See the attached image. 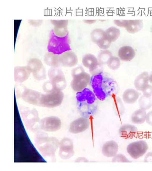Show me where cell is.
Wrapping results in <instances>:
<instances>
[{
	"label": "cell",
	"instance_id": "obj_27",
	"mask_svg": "<svg viewBox=\"0 0 152 171\" xmlns=\"http://www.w3.org/2000/svg\"><path fill=\"white\" fill-rule=\"evenodd\" d=\"M114 97L113 102V107L114 110L117 116H121L124 113V106L120 98L115 96Z\"/></svg>",
	"mask_w": 152,
	"mask_h": 171
},
{
	"label": "cell",
	"instance_id": "obj_23",
	"mask_svg": "<svg viewBox=\"0 0 152 171\" xmlns=\"http://www.w3.org/2000/svg\"><path fill=\"white\" fill-rule=\"evenodd\" d=\"M142 27V20H128L125 28L129 32L134 33L140 30Z\"/></svg>",
	"mask_w": 152,
	"mask_h": 171
},
{
	"label": "cell",
	"instance_id": "obj_1",
	"mask_svg": "<svg viewBox=\"0 0 152 171\" xmlns=\"http://www.w3.org/2000/svg\"><path fill=\"white\" fill-rule=\"evenodd\" d=\"M90 84L94 94L100 101L115 97L119 90L115 80L110 74L104 71L91 76Z\"/></svg>",
	"mask_w": 152,
	"mask_h": 171
},
{
	"label": "cell",
	"instance_id": "obj_42",
	"mask_svg": "<svg viewBox=\"0 0 152 171\" xmlns=\"http://www.w3.org/2000/svg\"><path fill=\"white\" fill-rule=\"evenodd\" d=\"M75 162L76 163H87L89 162V161L87 158L85 157H79L76 159Z\"/></svg>",
	"mask_w": 152,
	"mask_h": 171
},
{
	"label": "cell",
	"instance_id": "obj_3",
	"mask_svg": "<svg viewBox=\"0 0 152 171\" xmlns=\"http://www.w3.org/2000/svg\"><path fill=\"white\" fill-rule=\"evenodd\" d=\"M76 99L79 109L84 115L92 114L95 111L98 99L90 89L86 88L77 92Z\"/></svg>",
	"mask_w": 152,
	"mask_h": 171
},
{
	"label": "cell",
	"instance_id": "obj_20",
	"mask_svg": "<svg viewBox=\"0 0 152 171\" xmlns=\"http://www.w3.org/2000/svg\"><path fill=\"white\" fill-rule=\"evenodd\" d=\"M149 74L146 71L138 75L135 79L134 84L137 90L142 91L148 83Z\"/></svg>",
	"mask_w": 152,
	"mask_h": 171
},
{
	"label": "cell",
	"instance_id": "obj_13",
	"mask_svg": "<svg viewBox=\"0 0 152 171\" xmlns=\"http://www.w3.org/2000/svg\"><path fill=\"white\" fill-rule=\"evenodd\" d=\"M59 61L60 66L70 68L77 65L78 59L75 53L70 50L59 55Z\"/></svg>",
	"mask_w": 152,
	"mask_h": 171
},
{
	"label": "cell",
	"instance_id": "obj_11",
	"mask_svg": "<svg viewBox=\"0 0 152 171\" xmlns=\"http://www.w3.org/2000/svg\"><path fill=\"white\" fill-rule=\"evenodd\" d=\"M75 154L72 140L68 137H65L60 142L58 155L64 160L69 159Z\"/></svg>",
	"mask_w": 152,
	"mask_h": 171
},
{
	"label": "cell",
	"instance_id": "obj_2",
	"mask_svg": "<svg viewBox=\"0 0 152 171\" xmlns=\"http://www.w3.org/2000/svg\"><path fill=\"white\" fill-rule=\"evenodd\" d=\"M34 142L35 145L43 157L50 159L52 162L56 161L55 152L60 143L56 138L49 137L46 133L38 131L35 135Z\"/></svg>",
	"mask_w": 152,
	"mask_h": 171
},
{
	"label": "cell",
	"instance_id": "obj_12",
	"mask_svg": "<svg viewBox=\"0 0 152 171\" xmlns=\"http://www.w3.org/2000/svg\"><path fill=\"white\" fill-rule=\"evenodd\" d=\"M90 124L89 120L86 117L82 116L78 118L70 123L69 131L75 134L83 132L88 128Z\"/></svg>",
	"mask_w": 152,
	"mask_h": 171
},
{
	"label": "cell",
	"instance_id": "obj_45",
	"mask_svg": "<svg viewBox=\"0 0 152 171\" xmlns=\"http://www.w3.org/2000/svg\"></svg>",
	"mask_w": 152,
	"mask_h": 171
},
{
	"label": "cell",
	"instance_id": "obj_26",
	"mask_svg": "<svg viewBox=\"0 0 152 171\" xmlns=\"http://www.w3.org/2000/svg\"><path fill=\"white\" fill-rule=\"evenodd\" d=\"M26 66L32 74L39 72L43 68L41 61L37 58L30 59Z\"/></svg>",
	"mask_w": 152,
	"mask_h": 171
},
{
	"label": "cell",
	"instance_id": "obj_15",
	"mask_svg": "<svg viewBox=\"0 0 152 171\" xmlns=\"http://www.w3.org/2000/svg\"><path fill=\"white\" fill-rule=\"evenodd\" d=\"M118 145L114 140H109L105 142L102 147V153L104 156L113 158L117 154L118 151Z\"/></svg>",
	"mask_w": 152,
	"mask_h": 171
},
{
	"label": "cell",
	"instance_id": "obj_28",
	"mask_svg": "<svg viewBox=\"0 0 152 171\" xmlns=\"http://www.w3.org/2000/svg\"><path fill=\"white\" fill-rule=\"evenodd\" d=\"M107 38L112 42L115 41L118 38L120 35V31L117 27H111L105 31Z\"/></svg>",
	"mask_w": 152,
	"mask_h": 171
},
{
	"label": "cell",
	"instance_id": "obj_39",
	"mask_svg": "<svg viewBox=\"0 0 152 171\" xmlns=\"http://www.w3.org/2000/svg\"><path fill=\"white\" fill-rule=\"evenodd\" d=\"M128 20H114V23L117 26L125 28Z\"/></svg>",
	"mask_w": 152,
	"mask_h": 171
},
{
	"label": "cell",
	"instance_id": "obj_22",
	"mask_svg": "<svg viewBox=\"0 0 152 171\" xmlns=\"http://www.w3.org/2000/svg\"><path fill=\"white\" fill-rule=\"evenodd\" d=\"M139 94V92L134 89H128L123 93V100L126 103L132 104L137 101Z\"/></svg>",
	"mask_w": 152,
	"mask_h": 171
},
{
	"label": "cell",
	"instance_id": "obj_24",
	"mask_svg": "<svg viewBox=\"0 0 152 171\" xmlns=\"http://www.w3.org/2000/svg\"><path fill=\"white\" fill-rule=\"evenodd\" d=\"M146 113L145 110L140 109L134 112L131 117L132 122L136 124H141L146 120Z\"/></svg>",
	"mask_w": 152,
	"mask_h": 171
},
{
	"label": "cell",
	"instance_id": "obj_17",
	"mask_svg": "<svg viewBox=\"0 0 152 171\" xmlns=\"http://www.w3.org/2000/svg\"><path fill=\"white\" fill-rule=\"evenodd\" d=\"M137 131V128L135 126L128 124L122 125L118 130L120 136L123 138L127 139H132Z\"/></svg>",
	"mask_w": 152,
	"mask_h": 171
},
{
	"label": "cell",
	"instance_id": "obj_33",
	"mask_svg": "<svg viewBox=\"0 0 152 171\" xmlns=\"http://www.w3.org/2000/svg\"><path fill=\"white\" fill-rule=\"evenodd\" d=\"M112 42L106 36L98 41L96 44L101 49H107L110 46Z\"/></svg>",
	"mask_w": 152,
	"mask_h": 171
},
{
	"label": "cell",
	"instance_id": "obj_7",
	"mask_svg": "<svg viewBox=\"0 0 152 171\" xmlns=\"http://www.w3.org/2000/svg\"><path fill=\"white\" fill-rule=\"evenodd\" d=\"M48 76L54 91H62L66 87V81L64 75L58 68H52L48 72Z\"/></svg>",
	"mask_w": 152,
	"mask_h": 171
},
{
	"label": "cell",
	"instance_id": "obj_18",
	"mask_svg": "<svg viewBox=\"0 0 152 171\" xmlns=\"http://www.w3.org/2000/svg\"><path fill=\"white\" fill-rule=\"evenodd\" d=\"M31 72L27 66H17L14 69V80L19 83H22L29 78Z\"/></svg>",
	"mask_w": 152,
	"mask_h": 171
},
{
	"label": "cell",
	"instance_id": "obj_43",
	"mask_svg": "<svg viewBox=\"0 0 152 171\" xmlns=\"http://www.w3.org/2000/svg\"><path fill=\"white\" fill-rule=\"evenodd\" d=\"M83 21L85 23H87L88 24H92L94 23L96 21V20H83Z\"/></svg>",
	"mask_w": 152,
	"mask_h": 171
},
{
	"label": "cell",
	"instance_id": "obj_41",
	"mask_svg": "<svg viewBox=\"0 0 152 171\" xmlns=\"http://www.w3.org/2000/svg\"><path fill=\"white\" fill-rule=\"evenodd\" d=\"M144 161V162H152V152H149L146 154Z\"/></svg>",
	"mask_w": 152,
	"mask_h": 171
},
{
	"label": "cell",
	"instance_id": "obj_32",
	"mask_svg": "<svg viewBox=\"0 0 152 171\" xmlns=\"http://www.w3.org/2000/svg\"><path fill=\"white\" fill-rule=\"evenodd\" d=\"M107 64L110 69L113 70H116L120 66V61L118 57L113 56L109 60Z\"/></svg>",
	"mask_w": 152,
	"mask_h": 171
},
{
	"label": "cell",
	"instance_id": "obj_8",
	"mask_svg": "<svg viewBox=\"0 0 152 171\" xmlns=\"http://www.w3.org/2000/svg\"><path fill=\"white\" fill-rule=\"evenodd\" d=\"M148 149L146 142L140 140L129 144L127 147L126 151L132 158L136 159L144 155Z\"/></svg>",
	"mask_w": 152,
	"mask_h": 171
},
{
	"label": "cell",
	"instance_id": "obj_21",
	"mask_svg": "<svg viewBox=\"0 0 152 171\" xmlns=\"http://www.w3.org/2000/svg\"><path fill=\"white\" fill-rule=\"evenodd\" d=\"M82 61L83 66L89 70L94 69L99 63L97 58L90 53L84 55L83 57Z\"/></svg>",
	"mask_w": 152,
	"mask_h": 171
},
{
	"label": "cell",
	"instance_id": "obj_10",
	"mask_svg": "<svg viewBox=\"0 0 152 171\" xmlns=\"http://www.w3.org/2000/svg\"><path fill=\"white\" fill-rule=\"evenodd\" d=\"M60 119L56 116H49L40 120L39 129L47 132H55L60 129L61 126Z\"/></svg>",
	"mask_w": 152,
	"mask_h": 171
},
{
	"label": "cell",
	"instance_id": "obj_6",
	"mask_svg": "<svg viewBox=\"0 0 152 171\" xmlns=\"http://www.w3.org/2000/svg\"><path fill=\"white\" fill-rule=\"evenodd\" d=\"M62 91H53L42 94L39 106L48 108H53L60 105L64 98Z\"/></svg>",
	"mask_w": 152,
	"mask_h": 171
},
{
	"label": "cell",
	"instance_id": "obj_36",
	"mask_svg": "<svg viewBox=\"0 0 152 171\" xmlns=\"http://www.w3.org/2000/svg\"><path fill=\"white\" fill-rule=\"evenodd\" d=\"M103 65L99 63L93 69L89 70V72L91 76L99 74L103 71Z\"/></svg>",
	"mask_w": 152,
	"mask_h": 171
},
{
	"label": "cell",
	"instance_id": "obj_34",
	"mask_svg": "<svg viewBox=\"0 0 152 171\" xmlns=\"http://www.w3.org/2000/svg\"><path fill=\"white\" fill-rule=\"evenodd\" d=\"M112 162H130L126 157L123 154L121 153L117 154L113 157L112 160Z\"/></svg>",
	"mask_w": 152,
	"mask_h": 171
},
{
	"label": "cell",
	"instance_id": "obj_4",
	"mask_svg": "<svg viewBox=\"0 0 152 171\" xmlns=\"http://www.w3.org/2000/svg\"><path fill=\"white\" fill-rule=\"evenodd\" d=\"M19 113L26 128L29 131L36 132L39 129L40 119L38 111L35 108H31L19 105Z\"/></svg>",
	"mask_w": 152,
	"mask_h": 171
},
{
	"label": "cell",
	"instance_id": "obj_37",
	"mask_svg": "<svg viewBox=\"0 0 152 171\" xmlns=\"http://www.w3.org/2000/svg\"><path fill=\"white\" fill-rule=\"evenodd\" d=\"M144 96L146 97H150L152 95V86L148 84L142 90Z\"/></svg>",
	"mask_w": 152,
	"mask_h": 171
},
{
	"label": "cell",
	"instance_id": "obj_9",
	"mask_svg": "<svg viewBox=\"0 0 152 171\" xmlns=\"http://www.w3.org/2000/svg\"><path fill=\"white\" fill-rule=\"evenodd\" d=\"M70 85L72 89L76 92L81 91L90 83L91 76L85 71L72 77Z\"/></svg>",
	"mask_w": 152,
	"mask_h": 171
},
{
	"label": "cell",
	"instance_id": "obj_44",
	"mask_svg": "<svg viewBox=\"0 0 152 171\" xmlns=\"http://www.w3.org/2000/svg\"><path fill=\"white\" fill-rule=\"evenodd\" d=\"M149 80L150 82L152 83V71L149 75Z\"/></svg>",
	"mask_w": 152,
	"mask_h": 171
},
{
	"label": "cell",
	"instance_id": "obj_14",
	"mask_svg": "<svg viewBox=\"0 0 152 171\" xmlns=\"http://www.w3.org/2000/svg\"><path fill=\"white\" fill-rule=\"evenodd\" d=\"M42 93L36 90L25 87L21 97L26 102L30 104L39 106Z\"/></svg>",
	"mask_w": 152,
	"mask_h": 171
},
{
	"label": "cell",
	"instance_id": "obj_19",
	"mask_svg": "<svg viewBox=\"0 0 152 171\" xmlns=\"http://www.w3.org/2000/svg\"><path fill=\"white\" fill-rule=\"evenodd\" d=\"M135 53L134 49L131 46H124L121 47L118 52V55L121 60L129 61L134 57Z\"/></svg>",
	"mask_w": 152,
	"mask_h": 171
},
{
	"label": "cell",
	"instance_id": "obj_38",
	"mask_svg": "<svg viewBox=\"0 0 152 171\" xmlns=\"http://www.w3.org/2000/svg\"><path fill=\"white\" fill-rule=\"evenodd\" d=\"M84 68L81 66H78L72 70L71 76L72 77L85 71Z\"/></svg>",
	"mask_w": 152,
	"mask_h": 171
},
{
	"label": "cell",
	"instance_id": "obj_29",
	"mask_svg": "<svg viewBox=\"0 0 152 171\" xmlns=\"http://www.w3.org/2000/svg\"><path fill=\"white\" fill-rule=\"evenodd\" d=\"M113 56L112 52L109 50H102L99 53L97 59L100 63L104 65L107 64L109 60Z\"/></svg>",
	"mask_w": 152,
	"mask_h": 171
},
{
	"label": "cell",
	"instance_id": "obj_5",
	"mask_svg": "<svg viewBox=\"0 0 152 171\" xmlns=\"http://www.w3.org/2000/svg\"><path fill=\"white\" fill-rule=\"evenodd\" d=\"M68 34L63 37H58L54 33L53 29L50 32L47 46L48 52L55 55H60L71 50Z\"/></svg>",
	"mask_w": 152,
	"mask_h": 171
},
{
	"label": "cell",
	"instance_id": "obj_40",
	"mask_svg": "<svg viewBox=\"0 0 152 171\" xmlns=\"http://www.w3.org/2000/svg\"><path fill=\"white\" fill-rule=\"evenodd\" d=\"M146 121L147 124L152 126V111L149 112L147 114Z\"/></svg>",
	"mask_w": 152,
	"mask_h": 171
},
{
	"label": "cell",
	"instance_id": "obj_25",
	"mask_svg": "<svg viewBox=\"0 0 152 171\" xmlns=\"http://www.w3.org/2000/svg\"><path fill=\"white\" fill-rule=\"evenodd\" d=\"M59 55L48 52L44 56L45 62L52 68H58L60 66L59 61Z\"/></svg>",
	"mask_w": 152,
	"mask_h": 171
},
{
	"label": "cell",
	"instance_id": "obj_31",
	"mask_svg": "<svg viewBox=\"0 0 152 171\" xmlns=\"http://www.w3.org/2000/svg\"><path fill=\"white\" fill-rule=\"evenodd\" d=\"M105 36V31L100 28L94 29L91 33V41L96 44Z\"/></svg>",
	"mask_w": 152,
	"mask_h": 171
},
{
	"label": "cell",
	"instance_id": "obj_16",
	"mask_svg": "<svg viewBox=\"0 0 152 171\" xmlns=\"http://www.w3.org/2000/svg\"><path fill=\"white\" fill-rule=\"evenodd\" d=\"M52 23L54 25V29L53 30L56 35L63 37L68 34V20H52Z\"/></svg>",
	"mask_w": 152,
	"mask_h": 171
},
{
	"label": "cell",
	"instance_id": "obj_30",
	"mask_svg": "<svg viewBox=\"0 0 152 171\" xmlns=\"http://www.w3.org/2000/svg\"><path fill=\"white\" fill-rule=\"evenodd\" d=\"M139 103L140 109L144 110H148L152 106V97L142 96L139 99Z\"/></svg>",
	"mask_w": 152,
	"mask_h": 171
},
{
	"label": "cell",
	"instance_id": "obj_35",
	"mask_svg": "<svg viewBox=\"0 0 152 171\" xmlns=\"http://www.w3.org/2000/svg\"><path fill=\"white\" fill-rule=\"evenodd\" d=\"M35 79L38 80H43L46 77V71L45 69L43 68L39 72L33 74Z\"/></svg>",
	"mask_w": 152,
	"mask_h": 171
}]
</instances>
